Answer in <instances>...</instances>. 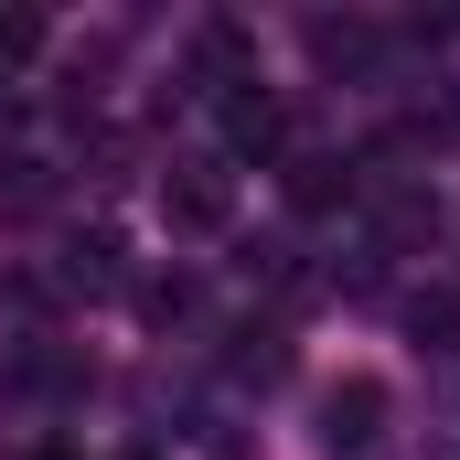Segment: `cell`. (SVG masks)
Segmentation results:
<instances>
[{
  "instance_id": "cell-1",
  "label": "cell",
  "mask_w": 460,
  "mask_h": 460,
  "mask_svg": "<svg viewBox=\"0 0 460 460\" xmlns=\"http://www.w3.org/2000/svg\"><path fill=\"white\" fill-rule=\"evenodd\" d=\"M226 215H235V161L193 150V161H172V172H161V226H182V235H215Z\"/></svg>"
},
{
  "instance_id": "cell-2",
  "label": "cell",
  "mask_w": 460,
  "mask_h": 460,
  "mask_svg": "<svg viewBox=\"0 0 460 460\" xmlns=\"http://www.w3.org/2000/svg\"><path fill=\"white\" fill-rule=\"evenodd\" d=\"M375 439H385V385H375V375L322 385V450H332V460H364Z\"/></svg>"
},
{
  "instance_id": "cell-3",
  "label": "cell",
  "mask_w": 460,
  "mask_h": 460,
  "mask_svg": "<svg viewBox=\"0 0 460 460\" xmlns=\"http://www.w3.org/2000/svg\"><path fill=\"white\" fill-rule=\"evenodd\" d=\"M364 215H375L385 246H429V235H439V193H429V182H396V172H385V182L364 172Z\"/></svg>"
},
{
  "instance_id": "cell-4",
  "label": "cell",
  "mask_w": 460,
  "mask_h": 460,
  "mask_svg": "<svg viewBox=\"0 0 460 460\" xmlns=\"http://www.w3.org/2000/svg\"><path fill=\"white\" fill-rule=\"evenodd\" d=\"M226 150H246V161H279L289 150V97H268L257 75L226 97Z\"/></svg>"
},
{
  "instance_id": "cell-5",
  "label": "cell",
  "mask_w": 460,
  "mask_h": 460,
  "mask_svg": "<svg viewBox=\"0 0 460 460\" xmlns=\"http://www.w3.org/2000/svg\"><path fill=\"white\" fill-rule=\"evenodd\" d=\"M289 204H300V215L364 204V161H343V150H289Z\"/></svg>"
},
{
  "instance_id": "cell-6",
  "label": "cell",
  "mask_w": 460,
  "mask_h": 460,
  "mask_svg": "<svg viewBox=\"0 0 460 460\" xmlns=\"http://www.w3.org/2000/svg\"><path fill=\"white\" fill-rule=\"evenodd\" d=\"M311 54H322L332 75H375V54H385V32H375V22H311Z\"/></svg>"
},
{
  "instance_id": "cell-7",
  "label": "cell",
  "mask_w": 460,
  "mask_h": 460,
  "mask_svg": "<svg viewBox=\"0 0 460 460\" xmlns=\"http://www.w3.org/2000/svg\"><path fill=\"white\" fill-rule=\"evenodd\" d=\"M65 289H118V235H75L65 246Z\"/></svg>"
},
{
  "instance_id": "cell-8",
  "label": "cell",
  "mask_w": 460,
  "mask_h": 460,
  "mask_svg": "<svg viewBox=\"0 0 460 460\" xmlns=\"http://www.w3.org/2000/svg\"><path fill=\"white\" fill-rule=\"evenodd\" d=\"M11 396H75V364L65 353H22L11 364Z\"/></svg>"
},
{
  "instance_id": "cell-9",
  "label": "cell",
  "mask_w": 460,
  "mask_h": 460,
  "mask_svg": "<svg viewBox=\"0 0 460 460\" xmlns=\"http://www.w3.org/2000/svg\"><path fill=\"white\" fill-rule=\"evenodd\" d=\"M43 54V11H0V75Z\"/></svg>"
},
{
  "instance_id": "cell-10",
  "label": "cell",
  "mask_w": 460,
  "mask_h": 460,
  "mask_svg": "<svg viewBox=\"0 0 460 460\" xmlns=\"http://www.w3.org/2000/svg\"><path fill=\"white\" fill-rule=\"evenodd\" d=\"M139 311H150V322H182V311H193V279H150Z\"/></svg>"
},
{
  "instance_id": "cell-11",
  "label": "cell",
  "mask_w": 460,
  "mask_h": 460,
  "mask_svg": "<svg viewBox=\"0 0 460 460\" xmlns=\"http://www.w3.org/2000/svg\"><path fill=\"white\" fill-rule=\"evenodd\" d=\"M279 364H289V343H279V332H246V353H235V375H257V385H268Z\"/></svg>"
}]
</instances>
